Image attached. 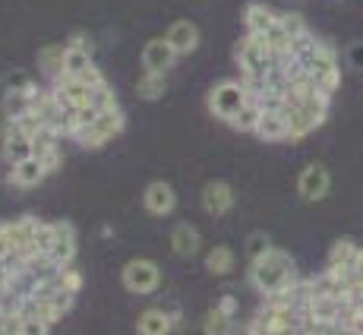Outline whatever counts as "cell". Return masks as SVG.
Here are the masks:
<instances>
[{"mask_svg": "<svg viewBox=\"0 0 363 335\" xmlns=\"http://www.w3.org/2000/svg\"><path fill=\"white\" fill-rule=\"evenodd\" d=\"M32 92H35V89H29V92L6 89V92H4V114L13 121V117H23L26 111H32Z\"/></svg>", "mask_w": 363, "mask_h": 335, "instance_id": "cell-26", "label": "cell"}, {"mask_svg": "<svg viewBox=\"0 0 363 335\" xmlns=\"http://www.w3.org/2000/svg\"><path fill=\"white\" fill-rule=\"evenodd\" d=\"M143 206L149 215L164 219V215H171L174 209H177V193H174V187L167 184V180H152L143 190Z\"/></svg>", "mask_w": 363, "mask_h": 335, "instance_id": "cell-11", "label": "cell"}, {"mask_svg": "<svg viewBox=\"0 0 363 335\" xmlns=\"http://www.w3.org/2000/svg\"><path fill=\"white\" fill-rule=\"evenodd\" d=\"M35 86H38V82H32V76L26 73V70H13V73L6 76V89H16V92H29Z\"/></svg>", "mask_w": 363, "mask_h": 335, "instance_id": "cell-31", "label": "cell"}, {"mask_svg": "<svg viewBox=\"0 0 363 335\" xmlns=\"http://www.w3.org/2000/svg\"><path fill=\"white\" fill-rule=\"evenodd\" d=\"M345 64H347V70H354V73H363V41H351V45L345 48Z\"/></svg>", "mask_w": 363, "mask_h": 335, "instance_id": "cell-30", "label": "cell"}, {"mask_svg": "<svg viewBox=\"0 0 363 335\" xmlns=\"http://www.w3.org/2000/svg\"><path fill=\"white\" fill-rule=\"evenodd\" d=\"M354 285H363V247H360V256H357V266H354V282H351V288Z\"/></svg>", "mask_w": 363, "mask_h": 335, "instance_id": "cell-37", "label": "cell"}, {"mask_svg": "<svg viewBox=\"0 0 363 335\" xmlns=\"http://www.w3.org/2000/svg\"><path fill=\"white\" fill-rule=\"evenodd\" d=\"M253 133L259 136L262 143H291V127H288L284 111H262Z\"/></svg>", "mask_w": 363, "mask_h": 335, "instance_id": "cell-16", "label": "cell"}, {"mask_svg": "<svg viewBox=\"0 0 363 335\" xmlns=\"http://www.w3.org/2000/svg\"><path fill=\"white\" fill-rule=\"evenodd\" d=\"M167 45L177 51V57H186V54H193L199 48V26L190 23V19H177V23H171V29L164 32Z\"/></svg>", "mask_w": 363, "mask_h": 335, "instance_id": "cell-15", "label": "cell"}, {"mask_svg": "<svg viewBox=\"0 0 363 335\" xmlns=\"http://www.w3.org/2000/svg\"><path fill=\"white\" fill-rule=\"evenodd\" d=\"M199 202H202V209H206L208 215H228L234 209V202H237V193H234V187L228 184V180H208L206 187H202V193H199Z\"/></svg>", "mask_w": 363, "mask_h": 335, "instance_id": "cell-9", "label": "cell"}, {"mask_svg": "<svg viewBox=\"0 0 363 335\" xmlns=\"http://www.w3.org/2000/svg\"><path fill=\"white\" fill-rule=\"evenodd\" d=\"M247 282L253 285L262 297H272V295H278V291L291 288L300 278H297V266H294V260H291V253L272 247V250H265L262 256L250 260Z\"/></svg>", "mask_w": 363, "mask_h": 335, "instance_id": "cell-1", "label": "cell"}, {"mask_svg": "<svg viewBox=\"0 0 363 335\" xmlns=\"http://www.w3.org/2000/svg\"><path fill=\"white\" fill-rule=\"evenodd\" d=\"M234 60L237 70H240V79L247 82V92H259L265 73L278 64V54L269 48V41L262 35L247 32L234 48Z\"/></svg>", "mask_w": 363, "mask_h": 335, "instance_id": "cell-2", "label": "cell"}, {"mask_svg": "<svg viewBox=\"0 0 363 335\" xmlns=\"http://www.w3.org/2000/svg\"><path fill=\"white\" fill-rule=\"evenodd\" d=\"M259 117H262V104H259V99H256V95H250L247 104L240 108V114L234 117L231 127H234V130H247V133H253L256 123H259Z\"/></svg>", "mask_w": 363, "mask_h": 335, "instance_id": "cell-27", "label": "cell"}, {"mask_svg": "<svg viewBox=\"0 0 363 335\" xmlns=\"http://www.w3.org/2000/svg\"><path fill=\"white\" fill-rule=\"evenodd\" d=\"M123 127H127V114H123V108H111V111H101L95 123L76 130L69 139H76L82 149H101V145H108L111 139L121 136Z\"/></svg>", "mask_w": 363, "mask_h": 335, "instance_id": "cell-5", "label": "cell"}, {"mask_svg": "<svg viewBox=\"0 0 363 335\" xmlns=\"http://www.w3.org/2000/svg\"><path fill=\"white\" fill-rule=\"evenodd\" d=\"M174 329H177V326H174V317H171V310H164V307H149V310H143L136 319L139 335H171Z\"/></svg>", "mask_w": 363, "mask_h": 335, "instance_id": "cell-19", "label": "cell"}, {"mask_svg": "<svg viewBox=\"0 0 363 335\" xmlns=\"http://www.w3.org/2000/svg\"><path fill=\"white\" fill-rule=\"evenodd\" d=\"M202 332L206 335H234V317H228L225 310L212 307V310L206 313V319H202Z\"/></svg>", "mask_w": 363, "mask_h": 335, "instance_id": "cell-25", "label": "cell"}, {"mask_svg": "<svg viewBox=\"0 0 363 335\" xmlns=\"http://www.w3.org/2000/svg\"><path fill=\"white\" fill-rule=\"evenodd\" d=\"M332 108V92H316L303 101H284V117H288V127H291V143H300L319 130L329 117Z\"/></svg>", "mask_w": 363, "mask_h": 335, "instance_id": "cell-3", "label": "cell"}, {"mask_svg": "<svg viewBox=\"0 0 363 335\" xmlns=\"http://www.w3.org/2000/svg\"><path fill=\"white\" fill-rule=\"evenodd\" d=\"M177 51L167 45V38H152L143 48V70L145 73H171L177 64Z\"/></svg>", "mask_w": 363, "mask_h": 335, "instance_id": "cell-12", "label": "cell"}, {"mask_svg": "<svg viewBox=\"0 0 363 335\" xmlns=\"http://www.w3.org/2000/svg\"><path fill=\"white\" fill-rule=\"evenodd\" d=\"M247 99H250V92H247V82L243 79H221L208 89L206 104H208V114L218 117L221 123H234V117L240 114Z\"/></svg>", "mask_w": 363, "mask_h": 335, "instance_id": "cell-4", "label": "cell"}, {"mask_svg": "<svg viewBox=\"0 0 363 335\" xmlns=\"http://www.w3.org/2000/svg\"><path fill=\"white\" fill-rule=\"evenodd\" d=\"M332 190V174L329 168H325L323 162H310L303 168V171L297 174V193L303 202H319L325 199Z\"/></svg>", "mask_w": 363, "mask_h": 335, "instance_id": "cell-7", "label": "cell"}, {"mask_svg": "<svg viewBox=\"0 0 363 335\" xmlns=\"http://www.w3.org/2000/svg\"><path fill=\"white\" fill-rule=\"evenodd\" d=\"M206 269H208V275H228V272H234V250L225 247V243L212 247L206 253Z\"/></svg>", "mask_w": 363, "mask_h": 335, "instance_id": "cell-23", "label": "cell"}, {"mask_svg": "<svg viewBox=\"0 0 363 335\" xmlns=\"http://www.w3.org/2000/svg\"><path fill=\"white\" fill-rule=\"evenodd\" d=\"M215 307H218V310H225L228 317H234V313H237V297H234V295H225Z\"/></svg>", "mask_w": 363, "mask_h": 335, "instance_id": "cell-36", "label": "cell"}, {"mask_svg": "<svg viewBox=\"0 0 363 335\" xmlns=\"http://www.w3.org/2000/svg\"><path fill=\"white\" fill-rule=\"evenodd\" d=\"M64 54H67V41L64 45H45L38 51V67L41 73H48L51 79H57L60 70H64Z\"/></svg>", "mask_w": 363, "mask_h": 335, "instance_id": "cell-22", "label": "cell"}, {"mask_svg": "<svg viewBox=\"0 0 363 335\" xmlns=\"http://www.w3.org/2000/svg\"><path fill=\"white\" fill-rule=\"evenodd\" d=\"M0 152H4L6 165L23 162V158L35 155L32 152V136H26L13 121H4V130H0Z\"/></svg>", "mask_w": 363, "mask_h": 335, "instance_id": "cell-10", "label": "cell"}, {"mask_svg": "<svg viewBox=\"0 0 363 335\" xmlns=\"http://www.w3.org/2000/svg\"><path fill=\"white\" fill-rule=\"evenodd\" d=\"M19 335H51V323H45V319H38V317H23Z\"/></svg>", "mask_w": 363, "mask_h": 335, "instance_id": "cell-33", "label": "cell"}, {"mask_svg": "<svg viewBox=\"0 0 363 335\" xmlns=\"http://www.w3.org/2000/svg\"><path fill=\"white\" fill-rule=\"evenodd\" d=\"M13 253V241H10V231H6V221L0 225V260H6V256Z\"/></svg>", "mask_w": 363, "mask_h": 335, "instance_id": "cell-35", "label": "cell"}, {"mask_svg": "<svg viewBox=\"0 0 363 335\" xmlns=\"http://www.w3.org/2000/svg\"><path fill=\"white\" fill-rule=\"evenodd\" d=\"M67 45H69V48H79V51L95 54V41H92V35H86V32H73V35L67 38Z\"/></svg>", "mask_w": 363, "mask_h": 335, "instance_id": "cell-34", "label": "cell"}, {"mask_svg": "<svg viewBox=\"0 0 363 335\" xmlns=\"http://www.w3.org/2000/svg\"><path fill=\"white\" fill-rule=\"evenodd\" d=\"M202 247V237H199V228L190 225V221H177L171 228V250L180 256V260H193Z\"/></svg>", "mask_w": 363, "mask_h": 335, "instance_id": "cell-17", "label": "cell"}, {"mask_svg": "<svg viewBox=\"0 0 363 335\" xmlns=\"http://www.w3.org/2000/svg\"><path fill=\"white\" fill-rule=\"evenodd\" d=\"M164 92H167V73H145L143 70V76H139V82H136L139 99L158 101V99H164Z\"/></svg>", "mask_w": 363, "mask_h": 335, "instance_id": "cell-21", "label": "cell"}, {"mask_svg": "<svg viewBox=\"0 0 363 335\" xmlns=\"http://www.w3.org/2000/svg\"><path fill=\"white\" fill-rule=\"evenodd\" d=\"M32 152L35 158H41V165L48 168V174L57 171L64 162V152H60V133L51 127H41L38 136H32Z\"/></svg>", "mask_w": 363, "mask_h": 335, "instance_id": "cell-14", "label": "cell"}, {"mask_svg": "<svg viewBox=\"0 0 363 335\" xmlns=\"http://www.w3.org/2000/svg\"><path fill=\"white\" fill-rule=\"evenodd\" d=\"M278 19H281V13L269 4H247V10H243V26L253 35H265L272 26H278Z\"/></svg>", "mask_w": 363, "mask_h": 335, "instance_id": "cell-20", "label": "cell"}, {"mask_svg": "<svg viewBox=\"0 0 363 335\" xmlns=\"http://www.w3.org/2000/svg\"><path fill=\"white\" fill-rule=\"evenodd\" d=\"M45 177H48V168L41 165V158H35V155L10 165V184L19 187V190H32V187H38Z\"/></svg>", "mask_w": 363, "mask_h": 335, "instance_id": "cell-18", "label": "cell"}, {"mask_svg": "<svg viewBox=\"0 0 363 335\" xmlns=\"http://www.w3.org/2000/svg\"><path fill=\"white\" fill-rule=\"evenodd\" d=\"M95 54L89 51H79V48H69L67 45V54H64V70H60V76H82L89 67H95Z\"/></svg>", "mask_w": 363, "mask_h": 335, "instance_id": "cell-24", "label": "cell"}, {"mask_svg": "<svg viewBox=\"0 0 363 335\" xmlns=\"http://www.w3.org/2000/svg\"><path fill=\"white\" fill-rule=\"evenodd\" d=\"M281 26L288 29V35L294 41H300V38H306V35H310V29H306V23H303V16H300V13H281Z\"/></svg>", "mask_w": 363, "mask_h": 335, "instance_id": "cell-28", "label": "cell"}, {"mask_svg": "<svg viewBox=\"0 0 363 335\" xmlns=\"http://www.w3.org/2000/svg\"><path fill=\"white\" fill-rule=\"evenodd\" d=\"M121 282L130 295H155L158 285H162V269L155 260H139L136 256L121 269Z\"/></svg>", "mask_w": 363, "mask_h": 335, "instance_id": "cell-6", "label": "cell"}, {"mask_svg": "<svg viewBox=\"0 0 363 335\" xmlns=\"http://www.w3.org/2000/svg\"><path fill=\"white\" fill-rule=\"evenodd\" d=\"M357 256H360V247L354 241H338L329 253V272L351 291V282H354V266H357Z\"/></svg>", "mask_w": 363, "mask_h": 335, "instance_id": "cell-8", "label": "cell"}, {"mask_svg": "<svg viewBox=\"0 0 363 335\" xmlns=\"http://www.w3.org/2000/svg\"><path fill=\"white\" fill-rule=\"evenodd\" d=\"M51 225H54V237H51L48 256H51L57 266H67V263L76 260V250H79V243H76V228L69 225V221H51Z\"/></svg>", "mask_w": 363, "mask_h": 335, "instance_id": "cell-13", "label": "cell"}, {"mask_svg": "<svg viewBox=\"0 0 363 335\" xmlns=\"http://www.w3.org/2000/svg\"><path fill=\"white\" fill-rule=\"evenodd\" d=\"M265 250H272V241H269V237H265L262 231H253V234L247 237V256H250V260L262 256Z\"/></svg>", "mask_w": 363, "mask_h": 335, "instance_id": "cell-29", "label": "cell"}, {"mask_svg": "<svg viewBox=\"0 0 363 335\" xmlns=\"http://www.w3.org/2000/svg\"><path fill=\"white\" fill-rule=\"evenodd\" d=\"M60 282H64V288L69 291H76L79 295V288H82V272L73 266V263H67V266H60Z\"/></svg>", "mask_w": 363, "mask_h": 335, "instance_id": "cell-32", "label": "cell"}]
</instances>
